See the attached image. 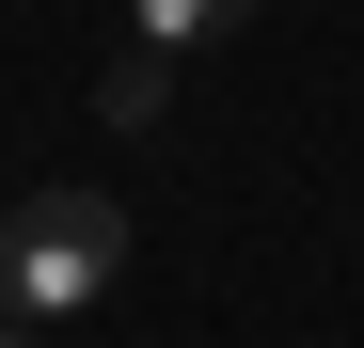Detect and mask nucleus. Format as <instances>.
Wrapping results in <instances>:
<instances>
[{
	"instance_id": "1",
	"label": "nucleus",
	"mask_w": 364,
	"mask_h": 348,
	"mask_svg": "<svg viewBox=\"0 0 364 348\" xmlns=\"http://www.w3.org/2000/svg\"><path fill=\"white\" fill-rule=\"evenodd\" d=\"M111 269H127V206L111 190H32L16 222H0V317H80V301H111Z\"/></svg>"
},
{
	"instance_id": "2",
	"label": "nucleus",
	"mask_w": 364,
	"mask_h": 348,
	"mask_svg": "<svg viewBox=\"0 0 364 348\" xmlns=\"http://www.w3.org/2000/svg\"><path fill=\"white\" fill-rule=\"evenodd\" d=\"M159 95H174V48H127V64L95 80V111H111V127H159Z\"/></svg>"
},
{
	"instance_id": "3",
	"label": "nucleus",
	"mask_w": 364,
	"mask_h": 348,
	"mask_svg": "<svg viewBox=\"0 0 364 348\" xmlns=\"http://www.w3.org/2000/svg\"><path fill=\"white\" fill-rule=\"evenodd\" d=\"M127 16H143V48H206V32L254 16V0H127Z\"/></svg>"
},
{
	"instance_id": "4",
	"label": "nucleus",
	"mask_w": 364,
	"mask_h": 348,
	"mask_svg": "<svg viewBox=\"0 0 364 348\" xmlns=\"http://www.w3.org/2000/svg\"><path fill=\"white\" fill-rule=\"evenodd\" d=\"M0 348H32V317H0Z\"/></svg>"
}]
</instances>
